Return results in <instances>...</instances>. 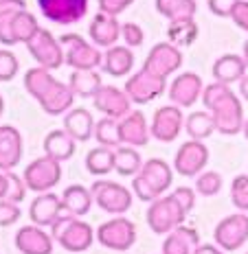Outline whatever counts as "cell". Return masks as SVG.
Returning <instances> with one entry per match:
<instances>
[{
	"label": "cell",
	"instance_id": "6da1fadb",
	"mask_svg": "<svg viewBox=\"0 0 248 254\" xmlns=\"http://www.w3.org/2000/svg\"><path fill=\"white\" fill-rule=\"evenodd\" d=\"M202 103L215 121V131L224 136H235L244 129V108L240 97L226 83H209L202 90Z\"/></svg>",
	"mask_w": 248,
	"mask_h": 254
},
{
	"label": "cell",
	"instance_id": "7a4b0ae2",
	"mask_svg": "<svg viewBox=\"0 0 248 254\" xmlns=\"http://www.w3.org/2000/svg\"><path fill=\"white\" fill-rule=\"evenodd\" d=\"M173 182V169L161 158H150L143 162L141 171L132 178V193L141 202H154L169 190Z\"/></svg>",
	"mask_w": 248,
	"mask_h": 254
},
{
	"label": "cell",
	"instance_id": "3957f363",
	"mask_svg": "<svg viewBox=\"0 0 248 254\" xmlns=\"http://www.w3.org/2000/svg\"><path fill=\"white\" fill-rule=\"evenodd\" d=\"M51 237L53 241H57L64 250L68 252H86L94 241V230L90 228L88 221H83L82 217H73L62 213L55 219V224L51 226Z\"/></svg>",
	"mask_w": 248,
	"mask_h": 254
},
{
	"label": "cell",
	"instance_id": "277c9868",
	"mask_svg": "<svg viewBox=\"0 0 248 254\" xmlns=\"http://www.w3.org/2000/svg\"><path fill=\"white\" fill-rule=\"evenodd\" d=\"M60 44L64 49V64L73 70H97L101 68L103 53L92 44V42L83 40L77 33H66L60 38Z\"/></svg>",
	"mask_w": 248,
	"mask_h": 254
},
{
	"label": "cell",
	"instance_id": "5b68a950",
	"mask_svg": "<svg viewBox=\"0 0 248 254\" xmlns=\"http://www.w3.org/2000/svg\"><path fill=\"white\" fill-rule=\"evenodd\" d=\"M90 193L94 204L108 215H125L132 208V199H134V193L130 189L112 180H94Z\"/></svg>",
	"mask_w": 248,
	"mask_h": 254
},
{
	"label": "cell",
	"instance_id": "8992f818",
	"mask_svg": "<svg viewBox=\"0 0 248 254\" xmlns=\"http://www.w3.org/2000/svg\"><path fill=\"white\" fill-rule=\"evenodd\" d=\"M184 219H187V213H184V208L176 202V197L171 193L169 195L165 193L154 202H150L147 224L156 235H167V232L178 228L180 224H184Z\"/></svg>",
	"mask_w": 248,
	"mask_h": 254
},
{
	"label": "cell",
	"instance_id": "52a82bcc",
	"mask_svg": "<svg viewBox=\"0 0 248 254\" xmlns=\"http://www.w3.org/2000/svg\"><path fill=\"white\" fill-rule=\"evenodd\" d=\"M94 237L108 250H117V252H125L130 250L136 243V226L134 221L128 219V217H112V219L103 221L97 230H94Z\"/></svg>",
	"mask_w": 248,
	"mask_h": 254
},
{
	"label": "cell",
	"instance_id": "ba28073f",
	"mask_svg": "<svg viewBox=\"0 0 248 254\" xmlns=\"http://www.w3.org/2000/svg\"><path fill=\"white\" fill-rule=\"evenodd\" d=\"M22 180L26 189L33 190V193H49L62 180V162L53 160L49 156H42L31 165H26Z\"/></svg>",
	"mask_w": 248,
	"mask_h": 254
},
{
	"label": "cell",
	"instance_id": "9c48e42d",
	"mask_svg": "<svg viewBox=\"0 0 248 254\" xmlns=\"http://www.w3.org/2000/svg\"><path fill=\"white\" fill-rule=\"evenodd\" d=\"M26 51L31 53L38 66L46 68V70H57L64 64V49H62L60 40L53 38L49 29H40L33 35V40L26 42Z\"/></svg>",
	"mask_w": 248,
	"mask_h": 254
},
{
	"label": "cell",
	"instance_id": "30bf717a",
	"mask_svg": "<svg viewBox=\"0 0 248 254\" xmlns=\"http://www.w3.org/2000/svg\"><path fill=\"white\" fill-rule=\"evenodd\" d=\"M213 241L220 250L235 252L248 241V215L233 213L224 217L213 230Z\"/></svg>",
	"mask_w": 248,
	"mask_h": 254
},
{
	"label": "cell",
	"instance_id": "8fae6325",
	"mask_svg": "<svg viewBox=\"0 0 248 254\" xmlns=\"http://www.w3.org/2000/svg\"><path fill=\"white\" fill-rule=\"evenodd\" d=\"M209 162V147L202 140H191L182 142L178 147L176 156H173V173L182 178H196L204 171Z\"/></svg>",
	"mask_w": 248,
	"mask_h": 254
},
{
	"label": "cell",
	"instance_id": "7c38bea8",
	"mask_svg": "<svg viewBox=\"0 0 248 254\" xmlns=\"http://www.w3.org/2000/svg\"><path fill=\"white\" fill-rule=\"evenodd\" d=\"M182 66V53L178 46H173L171 42H161V44L152 46V51L147 53L143 70L152 72V75L167 79L169 75Z\"/></svg>",
	"mask_w": 248,
	"mask_h": 254
},
{
	"label": "cell",
	"instance_id": "4fadbf2b",
	"mask_svg": "<svg viewBox=\"0 0 248 254\" xmlns=\"http://www.w3.org/2000/svg\"><path fill=\"white\" fill-rule=\"evenodd\" d=\"M125 94L130 97L132 103H139V105H145V103H152L154 99H158L163 92L167 90V79H161L152 72H147L141 68L139 72H134L128 81H125Z\"/></svg>",
	"mask_w": 248,
	"mask_h": 254
},
{
	"label": "cell",
	"instance_id": "5bb4252c",
	"mask_svg": "<svg viewBox=\"0 0 248 254\" xmlns=\"http://www.w3.org/2000/svg\"><path fill=\"white\" fill-rule=\"evenodd\" d=\"M88 2L90 0H38V7L49 22L75 24L86 18Z\"/></svg>",
	"mask_w": 248,
	"mask_h": 254
},
{
	"label": "cell",
	"instance_id": "9a60e30c",
	"mask_svg": "<svg viewBox=\"0 0 248 254\" xmlns=\"http://www.w3.org/2000/svg\"><path fill=\"white\" fill-rule=\"evenodd\" d=\"M182 129H184L182 108H178V105H173V103L158 108L154 116H152L150 134L161 142H173L180 136Z\"/></svg>",
	"mask_w": 248,
	"mask_h": 254
},
{
	"label": "cell",
	"instance_id": "2e32d148",
	"mask_svg": "<svg viewBox=\"0 0 248 254\" xmlns=\"http://www.w3.org/2000/svg\"><path fill=\"white\" fill-rule=\"evenodd\" d=\"M92 105L103 116H110V119H117V121L132 112L130 97L125 94V90H121L117 86H101L99 92L92 97Z\"/></svg>",
	"mask_w": 248,
	"mask_h": 254
},
{
	"label": "cell",
	"instance_id": "e0dca14e",
	"mask_svg": "<svg viewBox=\"0 0 248 254\" xmlns=\"http://www.w3.org/2000/svg\"><path fill=\"white\" fill-rule=\"evenodd\" d=\"M202 90H204V83L200 75L196 72H182L178 75L173 81L169 83V99L173 105L178 108H191L196 105L198 99H202Z\"/></svg>",
	"mask_w": 248,
	"mask_h": 254
},
{
	"label": "cell",
	"instance_id": "ac0fdd59",
	"mask_svg": "<svg viewBox=\"0 0 248 254\" xmlns=\"http://www.w3.org/2000/svg\"><path fill=\"white\" fill-rule=\"evenodd\" d=\"M150 125L141 110H132L128 116L119 119V138L121 145L128 147H145L150 142Z\"/></svg>",
	"mask_w": 248,
	"mask_h": 254
},
{
	"label": "cell",
	"instance_id": "d6986e66",
	"mask_svg": "<svg viewBox=\"0 0 248 254\" xmlns=\"http://www.w3.org/2000/svg\"><path fill=\"white\" fill-rule=\"evenodd\" d=\"M13 241L20 254H53V237L42 226H22Z\"/></svg>",
	"mask_w": 248,
	"mask_h": 254
},
{
	"label": "cell",
	"instance_id": "ffe728a7",
	"mask_svg": "<svg viewBox=\"0 0 248 254\" xmlns=\"http://www.w3.org/2000/svg\"><path fill=\"white\" fill-rule=\"evenodd\" d=\"M24 153V140L13 125L0 127V171H13Z\"/></svg>",
	"mask_w": 248,
	"mask_h": 254
},
{
	"label": "cell",
	"instance_id": "44dd1931",
	"mask_svg": "<svg viewBox=\"0 0 248 254\" xmlns=\"http://www.w3.org/2000/svg\"><path fill=\"white\" fill-rule=\"evenodd\" d=\"M88 35H90V42L97 49H110L121 40V22L114 15L99 11L92 15L90 26H88Z\"/></svg>",
	"mask_w": 248,
	"mask_h": 254
},
{
	"label": "cell",
	"instance_id": "7402d4cb",
	"mask_svg": "<svg viewBox=\"0 0 248 254\" xmlns=\"http://www.w3.org/2000/svg\"><path fill=\"white\" fill-rule=\"evenodd\" d=\"M62 215V199L53 190L49 193H38V197L29 206V217L31 224L42 226V228H51L55 219Z\"/></svg>",
	"mask_w": 248,
	"mask_h": 254
},
{
	"label": "cell",
	"instance_id": "603a6c76",
	"mask_svg": "<svg viewBox=\"0 0 248 254\" xmlns=\"http://www.w3.org/2000/svg\"><path fill=\"white\" fill-rule=\"evenodd\" d=\"M200 246V232L193 226L180 224L178 228L165 235L161 254H191Z\"/></svg>",
	"mask_w": 248,
	"mask_h": 254
},
{
	"label": "cell",
	"instance_id": "cb8c5ba5",
	"mask_svg": "<svg viewBox=\"0 0 248 254\" xmlns=\"http://www.w3.org/2000/svg\"><path fill=\"white\" fill-rule=\"evenodd\" d=\"M94 125H97V121L92 119L90 110L71 108L64 114V127H62V129H64L66 134H71L77 142H86L94 136Z\"/></svg>",
	"mask_w": 248,
	"mask_h": 254
},
{
	"label": "cell",
	"instance_id": "d4e9b609",
	"mask_svg": "<svg viewBox=\"0 0 248 254\" xmlns=\"http://www.w3.org/2000/svg\"><path fill=\"white\" fill-rule=\"evenodd\" d=\"M73 101H75V94H73L71 86L55 79V83L46 90V94L38 103L49 116H60V114H66L73 108Z\"/></svg>",
	"mask_w": 248,
	"mask_h": 254
},
{
	"label": "cell",
	"instance_id": "484cf974",
	"mask_svg": "<svg viewBox=\"0 0 248 254\" xmlns=\"http://www.w3.org/2000/svg\"><path fill=\"white\" fill-rule=\"evenodd\" d=\"M246 62L242 55H233V53H226V55H220L218 60L213 62V68H211V72H213V79L218 83H226V86H231V83H240V79L246 75Z\"/></svg>",
	"mask_w": 248,
	"mask_h": 254
},
{
	"label": "cell",
	"instance_id": "4316f807",
	"mask_svg": "<svg viewBox=\"0 0 248 254\" xmlns=\"http://www.w3.org/2000/svg\"><path fill=\"white\" fill-rule=\"evenodd\" d=\"M101 68L103 72H108L110 77H125L132 72L134 68V53L128 46L114 44L110 49H105L103 60H101Z\"/></svg>",
	"mask_w": 248,
	"mask_h": 254
},
{
	"label": "cell",
	"instance_id": "83f0119b",
	"mask_svg": "<svg viewBox=\"0 0 248 254\" xmlns=\"http://www.w3.org/2000/svg\"><path fill=\"white\" fill-rule=\"evenodd\" d=\"M42 147H44V156H49L57 162H66L75 156L77 140L73 138L71 134H66L64 129H53L44 136Z\"/></svg>",
	"mask_w": 248,
	"mask_h": 254
},
{
	"label": "cell",
	"instance_id": "f1b7e54d",
	"mask_svg": "<svg viewBox=\"0 0 248 254\" xmlns=\"http://www.w3.org/2000/svg\"><path fill=\"white\" fill-rule=\"evenodd\" d=\"M60 199H62V213L73 215V217L88 215L90 206L94 204L90 189L82 187V184H71V187L60 195Z\"/></svg>",
	"mask_w": 248,
	"mask_h": 254
},
{
	"label": "cell",
	"instance_id": "f546056e",
	"mask_svg": "<svg viewBox=\"0 0 248 254\" xmlns=\"http://www.w3.org/2000/svg\"><path fill=\"white\" fill-rule=\"evenodd\" d=\"M73 94L82 99H92L99 92V88L103 86L101 75L97 70H73L71 79H68Z\"/></svg>",
	"mask_w": 248,
	"mask_h": 254
},
{
	"label": "cell",
	"instance_id": "4dcf8cb0",
	"mask_svg": "<svg viewBox=\"0 0 248 254\" xmlns=\"http://www.w3.org/2000/svg\"><path fill=\"white\" fill-rule=\"evenodd\" d=\"M143 167V158L136 151V147L121 145L114 149V171L123 178H134Z\"/></svg>",
	"mask_w": 248,
	"mask_h": 254
},
{
	"label": "cell",
	"instance_id": "1f68e13d",
	"mask_svg": "<svg viewBox=\"0 0 248 254\" xmlns=\"http://www.w3.org/2000/svg\"><path fill=\"white\" fill-rule=\"evenodd\" d=\"M156 11L161 15H165L169 22L191 20V18H196L198 4H196V0H156Z\"/></svg>",
	"mask_w": 248,
	"mask_h": 254
},
{
	"label": "cell",
	"instance_id": "d6a6232c",
	"mask_svg": "<svg viewBox=\"0 0 248 254\" xmlns=\"http://www.w3.org/2000/svg\"><path fill=\"white\" fill-rule=\"evenodd\" d=\"M86 171L90 176H108L110 171H114V149L110 147H94L86 153Z\"/></svg>",
	"mask_w": 248,
	"mask_h": 254
},
{
	"label": "cell",
	"instance_id": "836d02e7",
	"mask_svg": "<svg viewBox=\"0 0 248 254\" xmlns=\"http://www.w3.org/2000/svg\"><path fill=\"white\" fill-rule=\"evenodd\" d=\"M22 9H26L24 0H0V44L2 46H13L11 24Z\"/></svg>",
	"mask_w": 248,
	"mask_h": 254
},
{
	"label": "cell",
	"instance_id": "e575fe53",
	"mask_svg": "<svg viewBox=\"0 0 248 254\" xmlns=\"http://www.w3.org/2000/svg\"><path fill=\"white\" fill-rule=\"evenodd\" d=\"M184 131L189 134L191 140H204L209 136H213L215 121L207 110H200V112H193L184 119Z\"/></svg>",
	"mask_w": 248,
	"mask_h": 254
},
{
	"label": "cell",
	"instance_id": "d590c367",
	"mask_svg": "<svg viewBox=\"0 0 248 254\" xmlns=\"http://www.w3.org/2000/svg\"><path fill=\"white\" fill-rule=\"evenodd\" d=\"M40 29H42V26L38 24V18H35L29 9L18 11V15L13 18V24H11L13 44H26L29 40H33V35L38 33Z\"/></svg>",
	"mask_w": 248,
	"mask_h": 254
},
{
	"label": "cell",
	"instance_id": "8d00e7d4",
	"mask_svg": "<svg viewBox=\"0 0 248 254\" xmlns=\"http://www.w3.org/2000/svg\"><path fill=\"white\" fill-rule=\"evenodd\" d=\"M53 83H55V77L51 75V70H46V68H42V66L29 68L24 75V88L35 101H40V99L44 97L46 90H49Z\"/></svg>",
	"mask_w": 248,
	"mask_h": 254
},
{
	"label": "cell",
	"instance_id": "74e56055",
	"mask_svg": "<svg viewBox=\"0 0 248 254\" xmlns=\"http://www.w3.org/2000/svg\"><path fill=\"white\" fill-rule=\"evenodd\" d=\"M167 38L173 46H191L198 38V24L196 20H176V22H169L167 26Z\"/></svg>",
	"mask_w": 248,
	"mask_h": 254
},
{
	"label": "cell",
	"instance_id": "f35d334b",
	"mask_svg": "<svg viewBox=\"0 0 248 254\" xmlns=\"http://www.w3.org/2000/svg\"><path fill=\"white\" fill-rule=\"evenodd\" d=\"M94 140L101 147H110V149H117L121 147V138H119V121L110 119V116H103L101 121H97L94 125Z\"/></svg>",
	"mask_w": 248,
	"mask_h": 254
},
{
	"label": "cell",
	"instance_id": "ab89813d",
	"mask_svg": "<svg viewBox=\"0 0 248 254\" xmlns=\"http://www.w3.org/2000/svg\"><path fill=\"white\" fill-rule=\"evenodd\" d=\"M224 187V180L218 171H202L200 176H196V190L204 197H213L218 195Z\"/></svg>",
	"mask_w": 248,
	"mask_h": 254
},
{
	"label": "cell",
	"instance_id": "60d3db41",
	"mask_svg": "<svg viewBox=\"0 0 248 254\" xmlns=\"http://www.w3.org/2000/svg\"><path fill=\"white\" fill-rule=\"evenodd\" d=\"M231 202L240 213H248V176L242 173L231 184Z\"/></svg>",
	"mask_w": 248,
	"mask_h": 254
},
{
	"label": "cell",
	"instance_id": "b9f144b4",
	"mask_svg": "<svg viewBox=\"0 0 248 254\" xmlns=\"http://www.w3.org/2000/svg\"><path fill=\"white\" fill-rule=\"evenodd\" d=\"M26 190L29 189H26L22 176H18V173H13V171H7V197L4 199L20 206L26 197Z\"/></svg>",
	"mask_w": 248,
	"mask_h": 254
},
{
	"label": "cell",
	"instance_id": "7bdbcfd3",
	"mask_svg": "<svg viewBox=\"0 0 248 254\" xmlns=\"http://www.w3.org/2000/svg\"><path fill=\"white\" fill-rule=\"evenodd\" d=\"M18 70H20L18 57L9 49H0V81H11L18 75Z\"/></svg>",
	"mask_w": 248,
	"mask_h": 254
},
{
	"label": "cell",
	"instance_id": "ee69618b",
	"mask_svg": "<svg viewBox=\"0 0 248 254\" xmlns=\"http://www.w3.org/2000/svg\"><path fill=\"white\" fill-rule=\"evenodd\" d=\"M121 40L125 42L128 49H136V46L143 44L145 40V33L136 22H123L121 24Z\"/></svg>",
	"mask_w": 248,
	"mask_h": 254
},
{
	"label": "cell",
	"instance_id": "f6af8a7d",
	"mask_svg": "<svg viewBox=\"0 0 248 254\" xmlns=\"http://www.w3.org/2000/svg\"><path fill=\"white\" fill-rule=\"evenodd\" d=\"M20 206L18 204H11L7 199H0V226L7 228V226H13L15 221L20 219Z\"/></svg>",
	"mask_w": 248,
	"mask_h": 254
},
{
	"label": "cell",
	"instance_id": "bcb514c9",
	"mask_svg": "<svg viewBox=\"0 0 248 254\" xmlns=\"http://www.w3.org/2000/svg\"><path fill=\"white\" fill-rule=\"evenodd\" d=\"M171 195L176 197V202L182 206L187 215L193 210V206H196V190H193L191 187H178Z\"/></svg>",
	"mask_w": 248,
	"mask_h": 254
},
{
	"label": "cell",
	"instance_id": "7dc6e473",
	"mask_svg": "<svg viewBox=\"0 0 248 254\" xmlns=\"http://www.w3.org/2000/svg\"><path fill=\"white\" fill-rule=\"evenodd\" d=\"M209 11L218 18H231L233 9L240 4V0H207Z\"/></svg>",
	"mask_w": 248,
	"mask_h": 254
},
{
	"label": "cell",
	"instance_id": "c3c4849f",
	"mask_svg": "<svg viewBox=\"0 0 248 254\" xmlns=\"http://www.w3.org/2000/svg\"><path fill=\"white\" fill-rule=\"evenodd\" d=\"M97 2H99V11L101 13H108V15H114V18H117V15L123 13L134 0H97Z\"/></svg>",
	"mask_w": 248,
	"mask_h": 254
},
{
	"label": "cell",
	"instance_id": "681fc988",
	"mask_svg": "<svg viewBox=\"0 0 248 254\" xmlns=\"http://www.w3.org/2000/svg\"><path fill=\"white\" fill-rule=\"evenodd\" d=\"M231 20H233L242 31L248 33V0H240V4H237L233 9V13H231Z\"/></svg>",
	"mask_w": 248,
	"mask_h": 254
},
{
	"label": "cell",
	"instance_id": "f907efd6",
	"mask_svg": "<svg viewBox=\"0 0 248 254\" xmlns=\"http://www.w3.org/2000/svg\"><path fill=\"white\" fill-rule=\"evenodd\" d=\"M191 254H224V250H220L215 243H200Z\"/></svg>",
	"mask_w": 248,
	"mask_h": 254
},
{
	"label": "cell",
	"instance_id": "816d5d0a",
	"mask_svg": "<svg viewBox=\"0 0 248 254\" xmlns=\"http://www.w3.org/2000/svg\"><path fill=\"white\" fill-rule=\"evenodd\" d=\"M240 97L244 99V101H248V75L240 79Z\"/></svg>",
	"mask_w": 248,
	"mask_h": 254
},
{
	"label": "cell",
	"instance_id": "f5cc1de1",
	"mask_svg": "<svg viewBox=\"0 0 248 254\" xmlns=\"http://www.w3.org/2000/svg\"><path fill=\"white\" fill-rule=\"evenodd\" d=\"M7 197V171H0V199Z\"/></svg>",
	"mask_w": 248,
	"mask_h": 254
},
{
	"label": "cell",
	"instance_id": "db71d44e",
	"mask_svg": "<svg viewBox=\"0 0 248 254\" xmlns=\"http://www.w3.org/2000/svg\"><path fill=\"white\" fill-rule=\"evenodd\" d=\"M242 57H244V62H246V68H248V40L244 42V53H242Z\"/></svg>",
	"mask_w": 248,
	"mask_h": 254
},
{
	"label": "cell",
	"instance_id": "11a10c76",
	"mask_svg": "<svg viewBox=\"0 0 248 254\" xmlns=\"http://www.w3.org/2000/svg\"><path fill=\"white\" fill-rule=\"evenodd\" d=\"M4 112V99H2V94H0V116H2Z\"/></svg>",
	"mask_w": 248,
	"mask_h": 254
},
{
	"label": "cell",
	"instance_id": "9f6ffc18",
	"mask_svg": "<svg viewBox=\"0 0 248 254\" xmlns=\"http://www.w3.org/2000/svg\"><path fill=\"white\" fill-rule=\"evenodd\" d=\"M242 131H244V136H246V140H248V119L244 121V129H242Z\"/></svg>",
	"mask_w": 248,
	"mask_h": 254
},
{
	"label": "cell",
	"instance_id": "6f0895ef",
	"mask_svg": "<svg viewBox=\"0 0 248 254\" xmlns=\"http://www.w3.org/2000/svg\"><path fill=\"white\" fill-rule=\"evenodd\" d=\"M246 254H248V252H246Z\"/></svg>",
	"mask_w": 248,
	"mask_h": 254
}]
</instances>
